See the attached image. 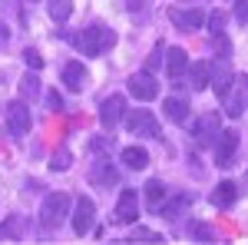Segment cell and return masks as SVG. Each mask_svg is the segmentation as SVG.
Masks as SVG:
<instances>
[{
  "label": "cell",
  "instance_id": "1f68e13d",
  "mask_svg": "<svg viewBox=\"0 0 248 245\" xmlns=\"http://www.w3.org/2000/svg\"><path fill=\"white\" fill-rule=\"evenodd\" d=\"M46 106L57 110V113H63V96H60L57 90H50V93H46Z\"/></svg>",
  "mask_w": 248,
  "mask_h": 245
},
{
  "label": "cell",
  "instance_id": "4fadbf2b",
  "mask_svg": "<svg viewBox=\"0 0 248 245\" xmlns=\"http://www.w3.org/2000/svg\"><path fill=\"white\" fill-rule=\"evenodd\" d=\"M222 110L235 119L245 113V93H242V80H232V86L222 93Z\"/></svg>",
  "mask_w": 248,
  "mask_h": 245
},
{
  "label": "cell",
  "instance_id": "5b68a950",
  "mask_svg": "<svg viewBox=\"0 0 248 245\" xmlns=\"http://www.w3.org/2000/svg\"><path fill=\"white\" fill-rule=\"evenodd\" d=\"M136 215H139V196H136V189H123L119 192V202L113 209V219L119 226H133Z\"/></svg>",
  "mask_w": 248,
  "mask_h": 245
},
{
  "label": "cell",
  "instance_id": "4316f807",
  "mask_svg": "<svg viewBox=\"0 0 248 245\" xmlns=\"http://www.w3.org/2000/svg\"><path fill=\"white\" fill-rule=\"evenodd\" d=\"M189 235H192V239H199V242H215V232H212L209 226H202V222H192Z\"/></svg>",
  "mask_w": 248,
  "mask_h": 245
},
{
  "label": "cell",
  "instance_id": "2e32d148",
  "mask_svg": "<svg viewBox=\"0 0 248 245\" xmlns=\"http://www.w3.org/2000/svg\"><path fill=\"white\" fill-rule=\"evenodd\" d=\"M235 199H238V186L229 182V179L218 182L215 192H212V206H215V209H232V206H235Z\"/></svg>",
  "mask_w": 248,
  "mask_h": 245
},
{
  "label": "cell",
  "instance_id": "e575fe53",
  "mask_svg": "<svg viewBox=\"0 0 248 245\" xmlns=\"http://www.w3.org/2000/svg\"><path fill=\"white\" fill-rule=\"evenodd\" d=\"M159 60H162V47H155L153 60H149V70H155V66H159Z\"/></svg>",
  "mask_w": 248,
  "mask_h": 245
},
{
  "label": "cell",
  "instance_id": "d590c367",
  "mask_svg": "<svg viewBox=\"0 0 248 245\" xmlns=\"http://www.w3.org/2000/svg\"><path fill=\"white\" fill-rule=\"evenodd\" d=\"M242 90H245V106H248V76H242Z\"/></svg>",
  "mask_w": 248,
  "mask_h": 245
},
{
  "label": "cell",
  "instance_id": "8d00e7d4",
  "mask_svg": "<svg viewBox=\"0 0 248 245\" xmlns=\"http://www.w3.org/2000/svg\"><path fill=\"white\" fill-rule=\"evenodd\" d=\"M20 3H37V0H20Z\"/></svg>",
  "mask_w": 248,
  "mask_h": 245
},
{
  "label": "cell",
  "instance_id": "ffe728a7",
  "mask_svg": "<svg viewBox=\"0 0 248 245\" xmlns=\"http://www.w3.org/2000/svg\"><path fill=\"white\" fill-rule=\"evenodd\" d=\"M162 199H166L162 179H149V182H146V206H149V212H155V209L162 206Z\"/></svg>",
  "mask_w": 248,
  "mask_h": 245
},
{
  "label": "cell",
  "instance_id": "8fae6325",
  "mask_svg": "<svg viewBox=\"0 0 248 245\" xmlns=\"http://www.w3.org/2000/svg\"><path fill=\"white\" fill-rule=\"evenodd\" d=\"M93 215H96L93 199L79 196V199H77V209H73V232H77V235H86V232L93 229Z\"/></svg>",
  "mask_w": 248,
  "mask_h": 245
},
{
  "label": "cell",
  "instance_id": "d6986e66",
  "mask_svg": "<svg viewBox=\"0 0 248 245\" xmlns=\"http://www.w3.org/2000/svg\"><path fill=\"white\" fill-rule=\"evenodd\" d=\"M162 113L169 116L172 123H186V119H189V103H186V99H175V96H169V99L162 103Z\"/></svg>",
  "mask_w": 248,
  "mask_h": 245
},
{
  "label": "cell",
  "instance_id": "9a60e30c",
  "mask_svg": "<svg viewBox=\"0 0 248 245\" xmlns=\"http://www.w3.org/2000/svg\"><path fill=\"white\" fill-rule=\"evenodd\" d=\"M186 66H189V53L182 47H169L166 50V73H169V80H182Z\"/></svg>",
  "mask_w": 248,
  "mask_h": 245
},
{
  "label": "cell",
  "instance_id": "7c38bea8",
  "mask_svg": "<svg viewBox=\"0 0 248 245\" xmlns=\"http://www.w3.org/2000/svg\"><path fill=\"white\" fill-rule=\"evenodd\" d=\"M169 20L179 27V30H186V33H189V30H199V27L205 23V14H202L199 7H192V10H179V7H172Z\"/></svg>",
  "mask_w": 248,
  "mask_h": 245
},
{
  "label": "cell",
  "instance_id": "603a6c76",
  "mask_svg": "<svg viewBox=\"0 0 248 245\" xmlns=\"http://www.w3.org/2000/svg\"><path fill=\"white\" fill-rule=\"evenodd\" d=\"M20 232H23V219L20 215H10L0 226V242H14V239H20Z\"/></svg>",
  "mask_w": 248,
  "mask_h": 245
},
{
  "label": "cell",
  "instance_id": "9c48e42d",
  "mask_svg": "<svg viewBox=\"0 0 248 245\" xmlns=\"http://www.w3.org/2000/svg\"><path fill=\"white\" fill-rule=\"evenodd\" d=\"M232 80H235V73H232V66H229V57H218L215 63H209V86H215L218 96L232 86Z\"/></svg>",
  "mask_w": 248,
  "mask_h": 245
},
{
  "label": "cell",
  "instance_id": "ba28073f",
  "mask_svg": "<svg viewBox=\"0 0 248 245\" xmlns=\"http://www.w3.org/2000/svg\"><path fill=\"white\" fill-rule=\"evenodd\" d=\"M123 110H126V96H119V93H113V96H106L103 103H99V123L106 126V130L113 132V126L123 119Z\"/></svg>",
  "mask_w": 248,
  "mask_h": 245
},
{
  "label": "cell",
  "instance_id": "f546056e",
  "mask_svg": "<svg viewBox=\"0 0 248 245\" xmlns=\"http://www.w3.org/2000/svg\"><path fill=\"white\" fill-rule=\"evenodd\" d=\"M209 27H212V33H225V14L215 10V14L209 17Z\"/></svg>",
  "mask_w": 248,
  "mask_h": 245
},
{
  "label": "cell",
  "instance_id": "83f0119b",
  "mask_svg": "<svg viewBox=\"0 0 248 245\" xmlns=\"http://www.w3.org/2000/svg\"><path fill=\"white\" fill-rule=\"evenodd\" d=\"M90 149L93 152H109L113 149V136H96L93 143H90Z\"/></svg>",
  "mask_w": 248,
  "mask_h": 245
},
{
  "label": "cell",
  "instance_id": "836d02e7",
  "mask_svg": "<svg viewBox=\"0 0 248 245\" xmlns=\"http://www.w3.org/2000/svg\"><path fill=\"white\" fill-rule=\"evenodd\" d=\"M7 40H10V27H7V23H3V20H0V47H3V43H7Z\"/></svg>",
  "mask_w": 248,
  "mask_h": 245
},
{
  "label": "cell",
  "instance_id": "6da1fadb",
  "mask_svg": "<svg viewBox=\"0 0 248 245\" xmlns=\"http://www.w3.org/2000/svg\"><path fill=\"white\" fill-rule=\"evenodd\" d=\"M113 43H116V33L109 27H99V23H96V27H86L77 37V47L83 50V57H99V53H106Z\"/></svg>",
  "mask_w": 248,
  "mask_h": 245
},
{
  "label": "cell",
  "instance_id": "52a82bcc",
  "mask_svg": "<svg viewBox=\"0 0 248 245\" xmlns=\"http://www.w3.org/2000/svg\"><path fill=\"white\" fill-rule=\"evenodd\" d=\"M30 106L27 103H20V99H14V103H7V126H10V132L14 136H23V132H30Z\"/></svg>",
  "mask_w": 248,
  "mask_h": 245
},
{
  "label": "cell",
  "instance_id": "7a4b0ae2",
  "mask_svg": "<svg viewBox=\"0 0 248 245\" xmlns=\"http://www.w3.org/2000/svg\"><path fill=\"white\" fill-rule=\"evenodd\" d=\"M66 215H70V196L66 192H50L43 199V206H40V222H43V229H60Z\"/></svg>",
  "mask_w": 248,
  "mask_h": 245
},
{
  "label": "cell",
  "instance_id": "5bb4252c",
  "mask_svg": "<svg viewBox=\"0 0 248 245\" xmlns=\"http://www.w3.org/2000/svg\"><path fill=\"white\" fill-rule=\"evenodd\" d=\"M90 182H93V186H116V182H119V172L113 169V166H109V159H96L93 166H90Z\"/></svg>",
  "mask_w": 248,
  "mask_h": 245
},
{
  "label": "cell",
  "instance_id": "d4e9b609",
  "mask_svg": "<svg viewBox=\"0 0 248 245\" xmlns=\"http://www.w3.org/2000/svg\"><path fill=\"white\" fill-rule=\"evenodd\" d=\"M20 93L27 96V99H37V96H40V76L37 73H27L23 80H20Z\"/></svg>",
  "mask_w": 248,
  "mask_h": 245
},
{
  "label": "cell",
  "instance_id": "8992f818",
  "mask_svg": "<svg viewBox=\"0 0 248 245\" xmlns=\"http://www.w3.org/2000/svg\"><path fill=\"white\" fill-rule=\"evenodd\" d=\"M129 93H133L136 99H142V103L155 99V96H159V83H155L153 70H139V73L129 76Z\"/></svg>",
  "mask_w": 248,
  "mask_h": 245
},
{
  "label": "cell",
  "instance_id": "44dd1931",
  "mask_svg": "<svg viewBox=\"0 0 248 245\" xmlns=\"http://www.w3.org/2000/svg\"><path fill=\"white\" fill-rule=\"evenodd\" d=\"M189 202H192V199H189V196H186V192H182V196H175V199H169V202L162 199V206L155 209V212H162L166 219H179V212H182V209L189 206Z\"/></svg>",
  "mask_w": 248,
  "mask_h": 245
},
{
  "label": "cell",
  "instance_id": "277c9868",
  "mask_svg": "<svg viewBox=\"0 0 248 245\" xmlns=\"http://www.w3.org/2000/svg\"><path fill=\"white\" fill-rule=\"evenodd\" d=\"M218 132H222L218 113H205V116H199V119L192 123V136H195L199 146H212V143L218 139Z\"/></svg>",
  "mask_w": 248,
  "mask_h": 245
},
{
  "label": "cell",
  "instance_id": "cb8c5ba5",
  "mask_svg": "<svg viewBox=\"0 0 248 245\" xmlns=\"http://www.w3.org/2000/svg\"><path fill=\"white\" fill-rule=\"evenodd\" d=\"M46 10H50V17L57 20V23H63V20H70V14H73V0H50Z\"/></svg>",
  "mask_w": 248,
  "mask_h": 245
},
{
  "label": "cell",
  "instance_id": "ac0fdd59",
  "mask_svg": "<svg viewBox=\"0 0 248 245\" xmlns=\"http://www.w3.org/2000/svg\"><path fill=\"white\" fill-rule=\"evenodd\" d=\"M119 159H123L129 169H146V166H149V152L142 149V146H126V149L119 152Z\"/></svg>",
  "mask_w": 248,
  "mask_h": 245
},
{
  "label": "cell",
  "instance_id": "f1b7e54d",
  "mask_svg": "<svg viewBox=\"0 0 248 245\" xmlns=\"http://www.w3.org/2000/svg\"><path fill=\"white\" fill-rule=\"evenodd\" d=\"M136 239H142V242H162V235H155V232H149V229H142V226L133 229V242Z\"/></svg>",
  "mask_w": 248,
  "mask_h": 245
},
{
  "label": "cell",
  "instance_id": "484cf974",
  "mask_svg": "<svg viewBox=\"0 0 248 245\" xmlns=\"http://www.w3.org/2000/svg\"><path fill=\"white\" fill-rule=\"evenodd\" d=\"M70 163H73V152L60 149V152H53V159H50V169H53V172H66V169H70Z\"/></svg>",
  "mask_w": 248,
  "mask_h": 245
},
{
  "label": "cell",
  "instance_id": "7402d4cb",
  "mask_svg": "<svg viewBox=\"0 0 248 245\" xmlns=\"http://www.w3.org/2000/svg\"><path fill=\"white\" fill-rule=\"evenodd\" d=\"M186 70H189L192 90H205V86H209V63H192V66H186Z\"/></svg>",
  "mask_w": 248,
  "mask_h": 245
},
{
  "label": "cell",
  "instance_id": "e0dca14e",
  "mask_svg": "<svg viewBox=\"0 0 248 245\" xmlns=\"http://www.w3.org/2000/svg\"><path fill=\"white\" fill-rule=\"evenodd\" d=\"M86 80H90V76H86V70H83V63L73 60V63H66V66H63V83H66L70 90H83V86H86Z\"/></svg>",
  "mask_w": 248,
  "mask_h": 245
},
{
  "label": "cell",
  "instance_id": "3957f363",
  "mask_svg": "<svg viewBox=\"0 0 248 245\" xmlns=\"http://www.w3.org/2000/svg\"><path fill=\"white\" fill-rule=\"evenodd\" d=\"M126 130L133 136H149V139H162V130H159V119H155L149 110H133L126 116Z\"/></svg>",
  "mask_w": 248,
  "mask_h": 245
},
{
  "label": "cell",
  "instance_id": "4dcf8cb0",
  "mask_svg": "<svg viewBox=\"0 0 248 245\" xmlns=\"http://www.w3.org/2000/svg\"><path fill=\"white\" fill-rule=\"evenodd\" d=\"M235 20L245 27L248 23V0H235Z\"/></svg>",
  "mask_w": 248,
  "mask_h": 245
},
{
  "label": "cell",
  "instance_id": "30bf717a",
  "mask_svg": "<svg viewBox=\"0 0 248 245\" xmlns=\"http://www.w3.org/2000/svg\"><path fill=\"white\" fill-rule=\"evenodd\" d=\"M215 146V166H232V159H235V149H238V132H218V139L212 143Z\"/></svg>",
  "mask_w": 248,
  "mask_h": 245
},
{
  "label": "cell",
  "instance_id": "d6a6232c",
  "mask_svg": "<svg viewBox=\"0 0 248 245\" xmlns=\"http://www.w3.org/2000/svg\"><path fill=\"white\" fill-rule=\"evenodd\" d=\"M23 60H27V66H33V70L43 66V57H40L37 50H23Z\"/></svg>",
  "mask_w": 248,
  "mask_h": 245
}]
</instances>
